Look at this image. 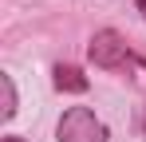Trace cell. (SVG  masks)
<instances>
[{
  "mask_svg": "<svg viewBox=\"0 0 146 142\" xmlns=\"http://www.w3.org/2000/svg\"><path fill=\"white\" fill-rule=\"evenodd\" d=\"M55 142H107V126L95 118L91 107H71L59 118V138Z\"/></svg>",
  "mask_w": 146,
  "mask_h": 142,
  "instance_id": "cell-1",
  "label": "cell"
},
{
  "mask_svg": "<svg viewBox=\"0 0 146 142\" xmlns=\"http://www.w3.org/2000/svg\"><path fill=\"white\" fill-rule=\"evenodd\" d=\"M138 8H142V12H146V0H138Z\"/></svg>",
  "mask_w": 146,
  "mask_h": 142,
  "instance_id": "cell-6",
  "label": "cell"
},
{
  "mask_svg": "<svg viewBox=\"0 0 146 142\" xmlns=\"http://www.w3.org/2000/svg\"><path fill=\"white\" fill-rule=\"evenodd\" d=\"M55 87H59V91L83 95V91H87V79H83V71H79V67H63V63H59V67H55Z\"/></svg>",
  "mask_w": 146,
  "mask_h": 142,
  "instance_id": "cell-3",
  "label": "cell"
},
{
  "mask_svg": "<svg viewBox=\"0 0 146 142\" xmlns=\"http://www.w3.org/2000/svg\"><path fill=\"white\" fill-rule=\"evenodd\" d=\"M87 55H91V63L103 71H119L126 67V63H134V55H130V47L122 44L119 32H95V40H91V47H87Z\"/></svg>",
  "mask_w": 146,
  "mask_h": 142,
  "instance_id": "cell-2",
  "label": "cell"
},
{
  "mask_svg": "<svg viewBox=\"0 0 146 142\" xmlns=\"http://www.w3.org/2000/svg\"><path fill=\"white\" fill-rule=\"evenodd\" d=\"M0 91H4V107H0V115L12 118V115H16V87H12V75H0Z\"/></svg>",
  "mask_w": 146,
  "mask_h": 142,
  "instance_id": "cell-4",
  "label": "cell"
},
{
  "mask_svg": "<svg viewBox=\"0 0 146 142\" xmlns=\"http://www.w3.org/2000/svg\"><path fill=\"white\" fill-rule=\"evenodd\" d=\"M0 142H28V138H20V134H4Z\"/></svg>",
  "mask_w": 146,
  "mask_h": 142,
  "instance_id": "cell-5",
  "label": "cell"
}]
</instances>
